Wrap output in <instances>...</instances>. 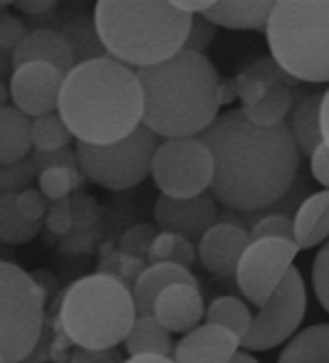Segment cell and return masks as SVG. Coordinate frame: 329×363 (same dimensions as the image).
<instances>
[{"label": "cell", "instance_id": "13", "mask_svg": "<svg viewBox=\"0 0 329 363\" xmlns=\"http://www.w3.org/2000/svg\"><path fill=\"white\" fill-rule=\"evenodd\" d=\"M153 220L161 233H176L181 238L200 242L210 228L218 225V208L213 196L168 198L158 196L153 203Z\"/></svg>", "mask_w": 329, "mask_h": 363}, {"label": "cell", "instance_id": "34", "mask_svg": "<svg viewBox=\"0 0 329 363\" xmlns=\"http://www.w3.org/2000/svg\"><path fill=\"white\" fill-rule=\"evenodd\" d=\"M38 171H35L33 161L23 158L18 163H8L0 166V198L3 196H20V193L30 191V183L35 181Z\"/></svg>", "mask_w": 329, "mask_h": 363}, {"label": "cell", "instance_id": "10", "mask_svg": "<svg viewBox=\"0 0 329 363\" xmlns=\"http://www.w3.org/2000/svg\"><path fill=\"white\" fill-rule=\"evenodd\" d=\"M305 309H307L305 279H302L300 269L290 267V272L285 274L280 287L275 289V294L267 299V304L253 319V326L243 336L240 346L248 354H253V351H270L275 346L285 344L300 329L302 319H305Z\"/></svg>", "mask_w": 329, "mask_h": 363}, {"label": "cell", "instance_id": "50", "mask_svg": "<svg viewBox=\"0 0 329 363\" xmlns=\"http://www.w3.org/2000/svg\"><path fill=\"white\" fill-rule=\"evenodd\" d=\"M230 363H260V361L253 359V356H250L248 351H238V354H235V359L230 361Z\"/></svg>", "mask_w": 329, "mask_h": 363}, {"label": "cell", "instance_id": "17", "mask_svg": "<svg viewBox=\"0 0 329 363\" xmlns=\"http://www.w3.org/2000/svg\"><path fill=\"white\" fill-rule=\"evenodd\" d=\"M10 62H13V69L23 67L28 62H48L65 74H70L77 67L63 33L50 28H40L25 35V40L18 45V50L10 55Z\"/></svg>", "mask_w": 329, "mask_h": 363}, {"label": "cell", "instance_id": "23", "mask_svg": "<svg viewBox=\"0 0 329 363\" xmlns=\"http://www.w3.org/2000/svg\"><path fill=\"white\" fill-rule=\"evenodd\" d=\"M292 106H295V89L287 84H275V86H270L258 101L243 106L240 111H243L250 124L263 126V129H272V126L285 124Z\"/></svg>", "mask_w": 329, "mask_h": 363}, {"label": "cell", "instance_id": "25", "mask_svg": "<svg viewBox=\"0 0 329 363\" xmlns=\"http://www.w3.org/2000/svg\"><path fill=\"white\" fill-rule=\"evenodd\" d=\"M60 33H63V38L67 40V45H70L75 65H85V62H95V60H102V57H109L104 45H102L95 15H80L77 20L67 23Z\"/></svg>", "mask_w": 329, "mask_h": 363}, {"label": "cell", "instance_id": "5", "mask_svg": "<svg viewBox=\"0 0 329 363\" xmlns=\"http://www.w3.org/2000/svg\"><path fill=\"white\" fill-rule=\"evenodd\" d=\"M58 321L77 349L112 351L136 324L129 287L109 274H87L72 282L58 301Z\"/></svg>", "mask_w": 329, "mask_h": 363}, {"label": "cell", "instance_id": "45", "mask_svg": "<svg viewBox=\"0 0 329 363\" xmlns=\"http://www.w3.org/2000/svg\"><path fill=\"white\" fill-rule=\"evenodd\" d=\"M173 5H176L181 13L191 15V18H196V15H205L210 10V0H173Z\"/></svg>", "mask_w": 329, "mask_h": 363}, {"label": "cell", "instance_id": "37", "mask_svg": "<svg viewBox=\"0 0 329 363\" xmlns=\"http://www.w3.org/2000/svg\"><path fill=\"white\" fill-rule=\"evenodd\" d=\"M30 161H33L35 171L45 173L50 171V168H80V161H77V151L75 148H60V151H38V148H33V153H30Z\"/></svg>", "mask_w": 329, "mask_h": 363}, {"label": "cell", "instance_id": "26", "mask_svg": "<svg viewBox=\"0 0 329 363\" xmlns=\"http://www.w3.org/2000/svg\"><path fill=\"white\" fill-rule=\"evenodd\" d=\"M277 363H329V324L307 326L287 341Z\"/></svg>", "mask_w": 329, "mask_h": 363}, {"label": "cell", "instance_id": "40", "mask_svg": "<svg viewBox=\"0 0 329 363\" xmlns=\"http://www.w3.org/2000/svg\"><path fill=\"white\" fill-rule=\"evenodd\" d=\"M25 25L23 20H18L10 13H0V52L13 55L18 50V45L25 40Z\"/></svg>", "mask_w": 329, "mask_h": 363}, {"label": "cell", "instance_id": "48", "mask_svg": "<svg viewBox=\"0 0 329 363\" xmlns=\"http://www.w3.org/2000/svg\"><path fill=\"white\" fill-rule=\"evenodd\" d=\"M322 136H325V144L329 146V89L322 96Z\"/></svg>", "mask_w": 329, "mask_h": 363}, {"label": "cell", "instance_id": "33", "mask_svg": "<svg viewBox=\"0 0 329 363\" xmlns=\"http://www.w3.org/2000/svg\"><path fill=\"white\" fill-rule=\"evenodd\" d=\"M146 267H149L146 259L124 255L119 247H117L112 255H107V257L99 259V272L109 274V277H117L124 287H129V289H134V284H136L139 277L146 272Z\"/></svg>", "mask_w": 329, "mask_h": 363}, {"label": "cell", "instance_id": "36", "mask_svg": "<svg viewBox=\"0 0 329 363\" xmlns=\"http://www.w3.org/2000/svg\"><path fill=\"white\" fill-rule=\"evenodd\" d=\"M267 238H280V240H292L295 242V223L285 216H265L250 230V240H267Z\"/></svg>", "mask_w": 329, "mask_h": 363}, {"label": "cell", "instance_id": "27", "mask_svg": "<svg viewBox=\"0 0 329 363\" xmlns=\"http://www.w3.org/2000/svg\"><path fill=\"white\" fill-rule=\"evenodd\" d=\"M72 198V216H75V225H72V233L67 238H72V242H67L63 250L70 252H92V235L99 223V211H97V203L92 201L87 193H75Z\"/></svg>", "mask_w": 329, "mask_h": 363}, {"label": "cell", "instance_id": "44", "mask_svg": "<svg viewBox=\"0 0 329 363\" xmlns=\"http://www.w3.org/2000/svg\"><path fill=\"white\" fill-rule=\"evenodd\" d=\"M310 173L320 186H325L329 191V146L327 144H322L310 156Z\"/></svg>", "mask_w": 329, "mask_h": 363}, {"label": "cell", "instance_id": "51", "mask_svg": "<svg viewBox=\"0 0 329 363\" xmlns=\"http://www.w3.org/2000/svg\"><path fill=\"white\" fill-rule=\"evenodd\" d=\"M8 99H10V86L0 84V109H3V106L8 104Z\"/></svg>", "mask_w": 329, "mask_h": 363}, {"label": "cell", "instance_id": "18", "mask_svg": "<svg viewBox=\"0 0 329 363\" xmlns=\"http://www.w3.org/2000/svg\"><path fill=\"white\" fill-rule=\"evenodd\" d=\"M171 284H191V287H198V279L191 274V269L181 267V264H149L146 272L139 277V282L131 289L134 304H136V316H153L156 299Z\"/></svg>", "mask_w": 329, "mask_h": 363}, {"label": "cell", "instance_id": "1", "mask_svg": "<svg viewBox=\"0 0 329 363\" xmlns=\"http://www.w3.org/2000/svg\"><path fill=\"white\" fill-rule=\"evenodd\" d=\"M198 139L213 153L210 193L220 206L238 213H260L292 191L302 153L287 121L263 129L250 124L240 109H230Z\"/></svg>", "mask_w": 329, "mask_h": 363}, {"label": "cell", "instance_id": "8", "mask_svg": "<svg viewBox=\"0 0 329 363\" xmlns=\"http://www.w3.org/2000/svg\"><path fill=\"white\" fill-rule=\"evenodd\" d=\"M158 136L146 126H139L124 141L109 146L77 144V161L92 183L107 191H126L151 176L153 156L158 151Z\"/></svg>", "mask_w": 329, "mask_h": 363}, {"label": "cell", "instance_id": "15", "mask_svg": "<svg viewBox=\"0 0 329 363\" xmlns=\"http://www.w3.org/2000/svg\"><path fill=\"white\" fill-rule=\"evenodd\" d=\"M240 349V339L215 324H200L173 346L176 363H230Z\"/></svg>", "mask_w": 329, "mask_h": 363}, {"label": "cell", "instance_id": "14", "mask_svg": "<svg viewBox=\"0 0 329 363\" xmlns=\"http://www.w3.org/2000/svg\"><path fill=\"white\" fill-rule=\"evenodd\" d=\"M250 242H253L250 233H245L238 223L223 220L203 235V240L198 242V257L203 267L215 277H235L240 257L250 247Z\"/></svg>", "mask_w": 329, "mask_h": 363}, {"label": "cell", "instance_id": "38", "mask_svg": "<svg viewBox=\"0 0 329 363\" xmlns=\"http://www.w3.org/2000/svg\"><path fill=\"white\" fill-rule=\"evenodd\" d=\"M312 282H315V294L320 299V304L325 306L329 314V240L320 247L312 264Z\"/></svg>", "mask_w": 329, "mask_h": 363}, {"label": "cell", "instance_id": "24", "mask_svg": "<svg viewBox=\"0 0 329 363\" xmlns=\"http://www.w3.org/2000/svg\"><path fill=\"white\" fill-rule=\"evenodd\" d=\"M124 349L129 356H168L171 359L173 341L171 334L153 316H136V324L126 336Z\"/></svg>", "mask_w": 329, "mask_h": 363}, {"label": "cell", "instance_id": "47", "mask_svg": "<svg viewBox=\"0 0 329 363\" xmlns=\"http://www.w3.org/2000/svg\"><path fill=\"white\" fill-rule=\"evenodd\" d=\"M218 96H220V106H223V104H230V101H233L235 96H238V86H235V79L220 82Z\"/></svg>", "mask_w": 329, "mask_h": 363}, {"label": "cell", "instance_id": "6", "mask_svg": "<svg viewBox=\"0 0 329 363\" xmlns=\"http://www.w3.org/2000/svg\"><path fill=\"white\" fill-rule=\"evenodd\" d=\"M270 57L297 82H329V0H277L267 20Z\"/></svg>", "mask_w": 329, "mask_h": 363}, {"label": "cell", "instance_id": "2", "mask_svg": "<svg viewBox=\"0 0 329 363\" xmlns=\"http://www.w3.org/2000/svg\"><path fill=\"white\" fill-rule=\"evenodd\" d=\"M58 114L77 144L109 146L124 141L144 121V91L136 69L112 57L77 65L65 77Z\"/></svg>", "mask_w": 329, "mask_h": 363}, {"label": "cell", "instance_id": "41", "mask_svg": "<svg viewBox=\"0 0 329 363\" xmlns=\"http://www.w3.org/2000/svg\"><path fill=\"white\" fill-rule=\"evenodd\" d=\"M213 38H215V25L208 23L203 15H196V18L191 20V30H188V40H186V45H183V50L203 55V50L213 43Z\"/></svg>", "mask_w": 329, "mask_h": 363}, {"label": "cell", "instance_id": "29", "mask_svg": "<svg viewBox=\"0 0 329 363\" xmlns=\"http://www.w3.org/2000/svg\"><path fill=\"white\" fill-rule=\"evenodd\" d=\"M196 259V247L191 240L181 238L176 233H158L153 240L151 250H149V264H181V267H191Z\"/></svg>", "mask_w": 329, "mask_h": 363}, {"label": "cell", "instance_id": "43", "mask_svg": "<svg viewBox=\"0 0 329 363\" xmlns=\"http://www.w3.org/2000/svg\"><path fill=\"white\" fill-rule=\"evenodd\" d=\"M70 363H124L119 356V351H90V349H72Z\"/></svg>", "mask_w": 329, "mask_h": 363}, {"label": "cell", "instance_id": "42", "mask_svg": "<svg viewBox=\"0 0 329 363\" xmlns=\"http://www.w3.org/2000/svg\"><path fill=\"white\" fill-rule=\"evenodd\" d=\"M15 203H18V211L23 213L28 220H33V223H40V220L48 216V211H50V201L40 193V188L38 191L30 188V191L15 196Z\"/></svg>", "mask_w": 329, "mask_h": 363}, {"label": "cell", "instance_id": "9", "mask_svg": "<svg viewBox=\"0 0 329 363\" xmlns=\"http://www.w3.org/2000/svg\"><path fill=\"white\" fill-rule=\"evenodd\" d=\"M151 176L161 196H203L213 183V153L200 139H166L153 156Z\"/></svg>", "mask_w": 329, "mask_h": 363}, {"label": "cell", "instance_id": "3", "mask_svg": "<svg viewBox=\"0 0 329 363\" xmlns=\"http://www.w3.org/2000/svg\"><path fill=\"white\" fill-rule=\"evenodd\" d=\"M146 129L163 139H198L218 119V72L205 55L181 50L156 67L136 69Z\"/></svg>", "mask_w": 329, "mask_h": 363}, {"label": "cell", "instance_id": "31", "mask_svg": "<svg viewBox=\"0 0 329 363\" xmlns=\"http://www.w3.org/2000/svg\"><path fill=\"white\" fill-rule=\"evenodd\" d=\"M85 181L87 178H85V173H82V168H50V171L38 176L40 193H43L50 203L70 198L72 193H82Z\"/></svg>", "mask_w": 329, "mask_h": 363}, {"label": "cell", "instance_id": "35", "mask_svg": "<svg viewBox=\"0 0 329 363\" xmlns=\"http://www.w3.org/2000/svg\"><path fill=\"white\" fill-rule=\"evenodd\" d=\"M161 230L156 225H134V228L126 230L119 240V250L124 255H131V257H139V259H146L149 257V250H151L153 240Z\"/></svg>", "mask_w": 329, "mask_h": 363}, {"label": "cell", "instance_id": "32", "mask_svg": "<svg viewBox=\"0 0 329 363\" xmlns=\"http://www.w3.org/2000/svg\"><path fill=\"white\" fill-rule=\"evenodd\" d=\"M75 136L70 134V129L65 126L63 116L50 114L33 119V146L38 151H60L67 148Z\"/></svg>", "mask_w": 329, "mask_h": 363}, {"label": "cell", "instance_id": "30", "mask_svg": "<svg viewBox=\"0 0 329 363\" xmlns=\"http://www.w3.org/2000/svg\"><path fill=\"white\" fill-rule=\"evenodd\" d=\"M40 233V223H33L18 211L15 196L0 198V242L23 245Z\"/></svg>", "mask_w": 329, "mask_h": 363}, {"label": "cell", "instance_id": "19", "mask_svg": "<svg viewBox=\"0 0 329 363\" xmlns=\"http://www.w3.org/2000/svg\"><path fill=\"white\" fill-rule=\"evenodd\" d=\"M272 5L265 0H215L203 18L228 30H265Z\"/></svg>", "mask_w": 329, "mask_h": 363}, {"label": "cell", "instance_id": "7", "mask_svg": "<svg viewBox=\"0 0 329 363\" xmlns=\"http://www.w3.org/2000/svg\"><path fill=\"white\" fill-rule=\"evenodd\" d=\"M48 291L20 264L0 259V363H25L45 331Z\"/></svg>", "mask_w": 329, "mask_h": 363}, {"label": "cell", "instance_id": "46", "mask_svg": "<svg viewBox=\"0 0 329 363\" xmlns=\"http://www.w3.org/2000/svg\"><path fill=\"white\" fill-rule=\"evenodd\" d=\"M15 8L23 10V13H28V15H48L50 10L55 8V3L53 0H38V3H35V0H18Z\"/></svg>", "mask_w": 329, "mask_h": 363}, {"label": "cell", "instance_id": "28", "mask_svg": "<svg viewBox=\"0 0 329 363\" xmlns=\"http://www.w3.org/2000/svg\"><path fill=\"white\" fill-rule=\"evenodd\" d=\"M205 321L215 326H223L230 334H235L240 341L253 326V314H250L248 304L235 296H218L205 306Z\"/></svg>", "mask_w": 329, "mask_h": 363}, {"label": "cell", "instance_id": "21", "mask_svg": "<svg viewBox=\"0 0 329 363\" xmlns=\"http://www.w3.org/2000/svg\"><path fill=\"white\" fill-rule=\"evenodd\" d=\"M329 240V191L305 198L295 216V242L300 250H312Z\"/></svg>", "mask_w": 329, "mask_h": 363}, {"label": "cell", "instance_id": "11", "mask_svg": "<svg viewBox=\"0 0 329 363\" xmlns=\"http://www.w3.org/2000/svg\"><path fill=\"white\" fill-rule=\"evenodd\" d=\"M297 252L300 247L292 240L267 238L250 242V247L240 257L238 272H235V282L245 294V299L263 309L285 279V274L290 272Z\"/></svg>", "mask_w": 329, "mask_h": 363}, {"label": "cell", "instance_id": "12", "mask_svg": "<svg viewBox=\"0 0 329 363\" xmlns=\"http://www.w3.org/2000/svg\"><path fill=\"white\" fill-rule=\"evenodd\" d=\"M65 72L48 62H28L13 69L10 77V99L30 119L50 116L60 109Z\"/></svg>", "mask_w": 329, "mask_h": 363}, {"label": "cell", "instance_id": "39", "mask_svg": "<svg viewBox=\"0 0 329 363\" xmlns=\"http://www.w3.org/2000/svg\"><path fill=\"white\" fill-rule=\"evenodd\" d=\"M75 225V216H72V198H63V201H53L48 211V230L58 238H67Z\"/></svg>", "mask_w": 329, "mask_h": 363}, {"label": "cell", "instance_id": "16", "mask_svg": "<svg viewBox=\"0 0 329 363\" xmlns=\"http://www.w3.org/2000/svg\"><path fill=\"white\" fill-rule=\"evenodd\" d=\"M153 319L168 334H188L205 319V304L198 287L191 284H171L161 291L153 306Z\"/></svg>", "mask_w": 329, "mask_h": 363}, {"label": "cell", "instance_id": "22", "mask_svg": "<svg viewBox=\"0 0 329 363\" xmlns=\"http://www.w3.org/2000/svg\"><path fill=\"white\" fill-rule=\"evenodd\" d=\"M33 119L15 106L0 109V166L18 163L33 153Z\"/></svg>", "mask_w": 329, "mask_h": 363}, {"label": "cell", "instance_id": "4", "mask_svg": "<svg viewBox=\"0 0 329 363\" xmlns=\"http://www.w3.org/2000/svg\"><path fill=\"white\" fill-rule=\"evenodd\" d=\"M92 15L107 55L131 69L176 57L193 20L166 0H99Z\"/></svg>", "mask_w": 329, "mask_h": 363}, {"label": "cell", "instance_id": "49", "mask_svg": "<svg viewBox=\"0 0 329 363\" xmlns=\"http://www.w3.org/2000/svg\"><path fill=\"white\" fill-rule=\"evenodd\" d=\"M124 363H176L168 356H129Z\"/></svg>", "mask_w": 329, "mask_h": 363}, {"label": "cell", "instance_id": "20", "mask_svg": "<svg viewBox=\"0 0 329 363\" xmlns=\"http://www.w3.org/2000/svg\"><path fill=\"white\" fill-rule=\"evenodd\" d=\"M322 96L325 94H317V91L305 96L292 106L290 116H287V129H290L300 153L307 158L325 144V136H322Z\"/></svg>", "mask_w": 329, "mask_h": 363}]
</instances>
